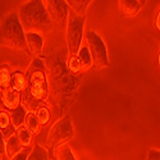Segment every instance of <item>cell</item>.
Segmentation results:
<instances>
[{
	"mask_svg": "<svg viewBox=\"0 0 160 160\" xmlns=\"http://www.w3.org/2000/svg\"><path fill=\"white\" fill-rule=\"evenodd\" d=\"M76 58H77L79 65H81V72H85V71L90 69L92 67V59H91V55H90V51H88L87 46H81V49H79Z\"/></svg>",
	"mask_w": 160,
	"mask_h": 160,
	"instance_id": "obj_16",
	"label": "cell"
},
{
	"mask_svg": "<svg viewBox=\"0 0 160 160\" xmlns=\"http://www.w3.org/2000/svg\"><path fill=\"white\" fill-rule=\"evenodd\" d=\"M16 136H17L19 143L22 145V148H27V146H31L32 135L27 131V128H26L24 126L16 131Z\"/></svg>",
	"mask_w": 160,
	"mask_h": 160,
	"instance_id": "obj_21",
	"label": "cell"
},
{
	"mask_svg": "<svg viewBox=\"0 0 160 160\" xmlns=\"http://www.w3.org/2000/svg\"><path fill=\"white\" fill-rule=\"evenodd\" d=\"M146 160H160V151L156 149H151L148 152V159Z\"/></svg>",
	"mask_w": 160,
	"mask_h": 160,
	"instance_id": "obj_26",
	"label": "cell"
},
{
	"mask_svg": "<svg viewBox=\"0 0 160 160\" xmlns=\"http://www.w3.org/2000/svg\"><path fill=\"white\" fill-rule=\"evenodd\" d=\"M9 113V118H10V122L14 127V129H19L21 127H23L24 124V119L26 115H27V110H26L22 105H19L18 108L13 109V110H8Z\"/></svg>",
	"mask_w": 160,
	"mask_h": 160,
	"instance_id": "obj_13",
	"label": "cell"
},
{
	"mask_svg": "<svg viewBox=\"0 0 160 160\" xmlns=\"http://www.w3.org/2000/svg\"><path fill=\"white\" fill-rule=\"evenodd\" d=\"M33 113H35V117H36V119H37V122H38L40 126H45V124L49 123L51 114H50V110H49V108L46 105L38 106V108Z\"/></svg>",
	"mask_w": 160,
	"mask_h": 160,
	"instance_id": "obj_17",
	"label": "cell"
},
{
	"mask_svg": "<svg viewBox=\"0 0 160 160\" xmlns=\"http://www.w3.org/2000/svg\"><path fill=\"white\" fill-rule=\"evenodd\" d=\"M10 88H13L14 91L19 92V94L24 92V90L27 88V77H26V73H23L22 71H14V72H12Z\"/></svg>",
	"mask_w": 160,
	"mask_h": 160,
	"instance_id": "obj_12",
	"label": "cell"
},
{
	"mask_svg": "<svg viewBox=\"0 0 160 160\" xmlns=\"http://www.w3.org/2000/svg\"><path fill=\"white\" fill-rule=\"evenodd\" d=\"M23 126L27 128V131L31 133V135H36V133H38L40 127H41V126L38 124L36 117H35V113H27Z\"/></svg>",
	"mask_w": 160,
	"mask_h": 160,
	"instance_id": "obj_20",
	"label": "cell"
},
{
	"mask_svg": "<svg viewBox=\"0 0 160 160\" xmlns=\"http://www.w3.org/2000/svg\"><path fill=\"white\" fill-rule=\"evenodd\" d=\"M44 5L52 23H58L60 26L67 24L69 8L65 2L63 0H48V2H44Z\"/></svg>",
	"mask_w": 160,
	"mask_h": 160,
	"instance_id": "obj_7",
	"label": "cell"
},
{
	"mask_svg": "<svg viewBox=\"0 0 160 160\" xmlns=\"http://www.w3.org/2000/svg\"><path fill=\"white\" fill-rule=\"evenodd\" d=\"M0 133H2V136L5 141L16 133V129H14V127H13V124L10 122L9 113L5 109L0 110Z\"/></svg>",
	"mask_w": 160,
	"mask_h": 160,
	"instance_id": "obj_10",
	"label": "cell"
},
{
	"mask_svg": "<svg viewBox=\"0 0 160 160\" xmlns=\"http://www.w3.org/2000/svg\"><path fill=\"white\" fill-rule=\"evenodd\" d=\"M145 2H137V0H121L119 2V9L123 13V16L133 17L141 10Z\"/></svg>",
	"mask_w": 160,
	"mask_h": 160,
	"instance_id": "obj_11",
	"label": "cell"
},
{
	"mask_svg": "<svg viewBox=\"0 0 160 160\" xmlns=\"http://www.w3.org/2000/svg\"><path fill=\"white\" fill-rule=\"evenodd\" d=\"M22 145L19 143L16 133L13 136H10L7 141H5V155H7V159L10 160L14 155H17L21 150H22Z\"/></svg>",
	"mask_w": 160,
	"mask_h": 160,
	"instance_id": "obj_15",
	"label": "cell"
},
{
	"mask_svg": "<svg viewBox=\"0 0 160 160\" xmlns=\"http://www.w3.org/2000/svg\"><path fill=\"white\" fill-rule=\"evenodd\" d=\"M3 94H4V88L0 87V101H2V98H3Z\"/></svg>",
	"mask_w": 160,
	"mask_h": 160,
	"instance_id": "obj_28",
	"label": "cell"
},
{
	"mask_svg": "<svg viewBox=\"0 0 160 160\" xmlns=\"http://www.w3.org/2000/svg\"><path fill=\"white\" fill-rule=\"evenodd\" d=\"M27 160H49V152L45 148L36 143L32 148Z\"/></svg>",
	"mask_w": 160,
	"mask_h": 160,
	"instance_id": "obj_19",
	"label": "cell"
},
{
	"mask_svg": "<svg viewBox=\"0 0 160 160\" xmlns=\"http://www.w3.org/2000/svg\"><path fill=\"white\" fill-rule=\"evenodd\" d=\"M10 83H12V71L7 64H4L0 67V87L4 90L10 88Z\"/></svg>",
	"mask_w": 160,
	"mask_h": 160,
	"instance_id": "obj_18",
	"label": "cell"
},
{
	"mask_svg": "<svg viewBox=\"0 0 160 160\" xmlns=\"http://www.w3.org/2000/svg\"><path fill=\"white\" fill-rule=\"evenodd\" d=\"M24 38H26V45H27L30 54H33V55L41 54L44 48V40L41 35L35 32H27L24 33Z\"/></svg>",
	"mask_w": 160,
	"mask_h": 160,
	"instance_id": "obj_8",
	"label": "cell"
},
{
	"mask_svg": "<svg viewBox=\"0 0 160 160\" xmlns=\"http://www.w3.org/2000/svg\"><path fill=\"white\" fill-rule=\"evenodd\" d=\"M87 42H88V51L92 59V65L101 69L109 65V58H108V50H106L105 42L102 41L101 36L95 32L90 31L87 32Z\"/></svg>",
	"mask_w": 160,
	"mask_h": 160,
	"instance_id": "obj_6",
	"label": "cell"
},
{
	"mask_svg": "<svg viewBox=\"0 0 160 160\" xmlns=\"http://www.w3.org/2000/svg\"><path fill=\"white\" fill-rule=\"evenodd\" d=\"M0 46H7L10 49L28 52L24 38V31L19 23L17 12L8 13L0 24Z\"/></svg>",
	"mask_w": 160,
	"mask_h": 160,
	"instance_id": "obj_3",
	"label": "cell"
},
{
	"mask_svg": "<svg viewBox=\"0 0 160 160\" xmlns=\"http://www.w3.org/2000/svg\"><path fill=\"white\" fill-rule=\"evenodd\" d=\"M67 5L71 10H73L77 16L79 17H85L86 16V10L88 5L92 3L91 0H67Z\"/></svg>",
	"mask_w": 160,
	"mask_h": 160,
	"instance_id": "obj_14",
	"label": "cell"
},
{
	"mask_svg": "<svg viewBox=\"0 0 160 160\" xmlns=\"http://www.w3.org/2000/svg\"><path fill=\"white\" fill-rule=\"evenodd\" d=\"M85 21L86 17H79L69 9L68 19H67V45H68L69 57H76L82 46Z\"/></svg>",
	"mask_w": 160,
	"mask_h": 160,
	"instance_id": "obj_4",
	"label": "cell"
},
{
	"mask_svg": "<svg viewBox=\"0 0 160 160\" xmlns=\"http://www.w3.org/2000/svg\"><path fill=\"white\" fill-rule=\"evenodd\" d=\"M32 148H33V146H27V148H23L17 155H14L10 160H27V158H28Z\"/></svg>",
	"mask_w": 160,
	"mask_h": 160,
	"instance_id": "obj_23",
	"label": "cell"
},
{
	"mask_svg": "<svg viewBox=\"0 0 160 160\" xmlns=\"http://www.w3.org/2000/svg\"><path fill=\"white\" fill-rule=\"evenodd\" d=\"M17 14L24 33L35 32L40 35L50 32L52 28V22L50 21L44 2L41 0H32L22 4Z\"/></svg>",
	"mask_w": 160,
	"mask_h": 160,
	"instance_id": "obj_2",
	"label": "cell"
},
{
	"mask_svg": "<svg viewBox=\"0 0 160 160\" xmlns=\"http://www.w3.org/2000/svg\"><path fill=\"white\" fill-rule=\"evenodd\" d=\"M2 102H3V106L5 110L16 109L21 105V94L14 91L13 88H7V90H4Z\"/></svg>",
	"mask_w": 160,
	"mask_h": 160,
	"instance_id": "obj_9",
	"label": "cell"
},
{
	"mask_svg": "<svg viewBox=\"0 0 160 160\" xmlns=\"http://www.w3.org/2000/svg\"><path fill=\"white\" fill-rule=\"evenodd\" d=\"M0 160H8L5 155V140L0 133Z\"/></svg>",
	"mask_w": 160,
	"mask_h": 160,
	"instance_id": "obj_25",
	"label": "cell"
},
{
	"mask_svg": "<svg viewBox=\"0 0 160 160\" xmlns=\"http://www.w3.org/2000/svg\"><path fill=\"white\" fill-rule=\"evenodd\" d=\"M26 77L27 88L21 94V105L27 110V113H33L38 106L45 105L49 94L46 69L41 58H35L31 62Z\"/></svg>",
	"mask_w": 160,
	"mask_h": 160,
	"instance_id": "obj_1",
	"label": "cell"
},
{
	"mask_svg": "<svg viewBox=\"0 0 160 160\" xmlns=\"http://www.w3.org/2000/svg\"><path fill=\"white\" fill-rule=\"evenodd\" d=\"M74 136V129L72 119L69 115L62 117L57 121L49 131L48 135V146L52 150H57L62 145H65Z\"/></svg>",
	"mask_w": 160,
	"mask_h": 160,
	"instance_id": "obj_5",
	"label": "cell"
},
{
	"mask_svg": "<svg viewBox=\"0 0 160 160\" xmlns=\"http://www.w3.org/2000/svg\"><path fill=\"white\" fill-rule=\"evenodd\" d=\"M57 160H77L68 145H62L57 149Z\"/></svg>",
	"mask_w": 160,
	"mask_h": 160,
	"instance_id": "obj_22",
	"label": "cell"
},
{
	"mask_svg": "<svg viewBox=\"0 0 160 160\" xmlns=\"http://www.w3.org/2000/svg\"><path fill=\"white\" fill-rule=\"evenodd\" d=\"M158 14H156V17H155V26H156V28H158V31L160 30V23H159V17H160V13H159V9H158Z\"/></svg>",
	"mask_w": 160,
	"mask_h": 160,
	"instance_id": "obj_27",
	"label": "cell"
},
{
	"mask_svg": "<svg viewBox=\"0 0 160 160\" xmlns=\"http://www.w3.org/2000/svg\"><path fill=\"white\" fill-rule=\"evenodd\" d=\"M68 67H69V69L73 73H79V72H81V65H79V63H78V60H77L76 57H69Z\"/></svg>",
	"mask_w": 160,
	"mask_h": 160,
	"instance_id": "obj_24",
	"label": "cell"
}]
</instances>
